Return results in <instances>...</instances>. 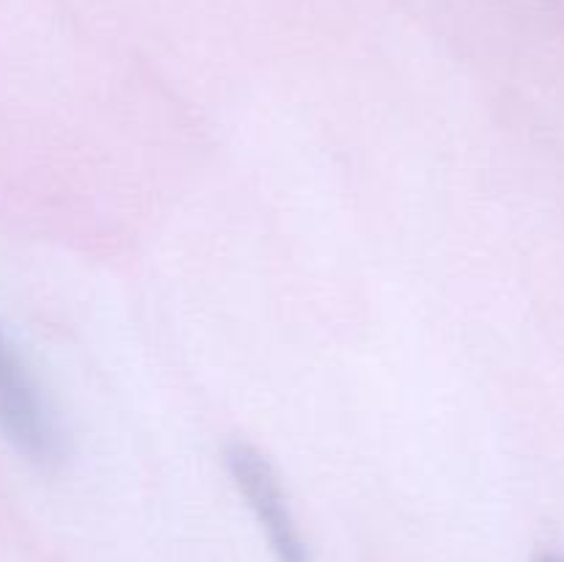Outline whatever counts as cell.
Instances as JSON below:
<instances>
[{
    "instance_id": "cell-1",
    "label": "cell",
    "mask_w": 564,
    "mask_h": 562,
    "mask_svg": "<svg viewBox=\"0 0 564 562\" xmlns=\"http://www.w3.org/2000/svg\"><path fill=\"white\" fill-rule=\"evenodd\" d=\"M0 435L39 468L64 461V435L36 380L0 331Z\"/></svg>"
},
{
    "instance_id": "cell-2",
    "label": "cell",
    "mask_w": 564,
    "mask_h": 562,
    "mask_svg": "<svg viewBox=\"0 0 564 562\" xmlns=\"http://www.w3.org/2000/svg\"><path fill=\"white\" fill-rule=\"evenodd\" d=\"M226 466H229L231 479L246 496L248 507L257 516L259 527L268 534V543L273 549L279 562H308L306 545H303L297 523L292 518L290 505H286V494L279 483V474L270 466L268 457L251 444H235L226 446Z\"/></svg>"
},
{
    "instance_id": "cell-3",
    "label": "cell",
    "mask_w": 564,
    "mask_h": 562,
    "mask_svg": "<svg viewBox=\"0 0 564 562\" xmlns=\"http://www.w3.org/2000/svg\"><path fill=\"white\" fill-rule=\"evenodd\" d=\"M534 562H564V556H562V554H551V551H545V554L534 556Z\"/></svg>"
}]
</instances>
